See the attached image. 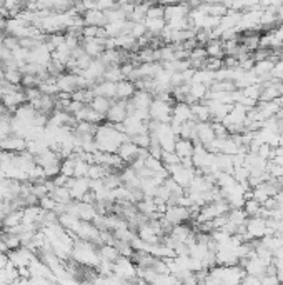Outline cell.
<instances>
[{
  "mask_svg": "<svg viewBox=\"0 0 283 285\" xmlns=\"http://www.w3.org/2000/svg\"><path fill=\"white\" fill-rule=\"evenodd\" d=\"M94 139H95V143H97V147H99V150L105 152V154H117L120 145L130 140L129 135L118 132L114 125H110V124H107V122H103L102 125L97 127Z\"/></svg>",
  "mask_w": 283,
  "mask_h": 285,
  "instance_id": "1",
  "label": "cell"
},
{
  "mask_svg": "<svg viewBox=\"0 0 283 285\" xmlns=\"http://www.w3.org/2000/svg\"><path fill=\"white\" fill-rule=\"evenodd\" d=\"M70 257L75 264L82 265V267H88V268H97L100 264V260H102L100 259V253H99L97 245L92 244V242H83V240L75 242Z\"/></svg>",
  "mask_w": 283,
  "mask_h": 285,
  "instance_id": "2",
  "label": "cell"
},
{
  "mask_svg": "<svg viewBox=\"0 0 283 285\" xmlns=\"http://www.w3.org/2000/svg\"><path fill=\"white\" fill-rule=\"evenodd\" d=\"M114 275L127 284L135 282L138 279V267L129 257H118L114 262Z\"/></svg>",
  "mask_w": 283,
  "mask_h": 285,
  "instance_id": "3",
  "label": "cell"
},
{
  "mask_svg": "<svg viewBox=\"0 0 283 285\" xmlns=\"http://www.w3.org/2000/svg\"><path fill=\"white\" fill-rule=\"evenodd\" d=\"M172 108H173L172 104L164 102V100H158V99H153V102L149 108L150 120L158 122V124H170L172 122Z\"/></svg>",
  "mask_w": 283,
  "mask_h": 285,
  "instance_id": "4",
  "label": "cell"
},
{
  "mask_svg": "<svg viewBox=\"0 0 283 285\" xmlns=\"http://www.w3.org/2000/svg\"><path fill=\"white\" fill-rule=\"evenodd\" d=\"M127 102L129 100H117V102H112L110 108H108L105 120L107 124L110 125H117V124H123L125 119L129 117V112H127Z\"/></svg>",
  "mask_w": 283,
  "mask_h": 285,
  "instance_id": "5",
  "label": "cell"
},
{
  "mask_svg": "<svg viewBox=\"0 0 283 285\" xmlns=\"http://www.w3.org/2000/svg\"><path fill=\"white\" fill-rule=\"evenodd\" d=\"M35 259H37V253L27 247H20V249H17V250L9 252V262L12 264L15 268L29 267L30 262H33Z\"/></svg>",
  "mask_w": 283,
  "mask_h": 285,
  "instance_id": "6",
  "label": "cell"
},
{
  "mask_svg": "<svg viewBox=\"0 0 283 285\" xmlns=\"http://www.w3.org/2000/svg\"><path fill=\"white\" fill-rule=\"evenodd\" d=\"M70 192V197L73 202H80L82 198L90 192V180L85 178H68L67 185H65Z\"/></svg>",
  "mask_w": 283,
  "mask_h": 285,
  "instance_id": "7",
  "label": "cell"
},
{
  "mask_svg": "<svg viewBox=\"0 0 283 285\" xmlns=\"http://www.w3.org/2000/svg\"><path fill=\"white\" fill-rule=\"evenodd\" d=\"M166 172L170 174V178H173L182 189H188L190 182L195 177V169H185L182 163L175 167H170V169H166Z\"/></svg>",
  "mask_w": 283,
  "mask_h": 285,
  "instance_id": "8",
  "label": "cell"
},
{
  "mask_svg": "<svg viewBox=\"0 0 283 285\" xmlns=\"http://www.w3.org/2000/svg\"><path fill=\"white\" fill-rule=\"evenodd\" d=\"M162 218H164L166 224H170L172 227H175V225L185 224V222L188 220L190 212H188V209L173 205V207H168V209H166V212L164 214V217H162Z\"/></svg>",
  "mask_w": 283,
  "mask_h": 285,
  "instance_id": "9",
  "label": "cell"
},
{
  "mask_svg": "<svg viewBox=\"0 0 283 285\" xmlns=\"http://www.w3.org/2000/svg\"><path fill=\"white\" fill-rule=\"evenodd\" d=\"M0 150L9 154H22L27 150V140L17 135H9L3 142H0Z\"/></svg>",
  "mask_w": 283,
  "mask_h": 285,
  "instance_id": "10",
  "label": "cell"
},
{
  "mask_svg": "<svg viewBox=\"0 0 283 285\" xmlns=\"http://www.w3.org/2000/svg\"><path fill=\"white\" fill-rule=\"evenodd\" d=\"M190 14V5L187 3H172V5H165V15L164 20L168 23L177 18H187Z\"/></svg>",
  "mask_w": 283,
  "mask_h": 285,
  "instance_id": "11",
  "label": "cell"
},
{
  "mask_svg": "<svg viewBox=\"0 0 283 285\" xmlns=\"http://www.w3.org/2000/svg\"><path fill=\"white\" fill-rule=\"evenodd\" d=\"M80 45L83 47L85 53H87L90 58H100V55L105 50V45H103V38H82Z\"/></svg>",
  "mask_w": 283,
  "mask_h": 285,
  "instance_id": "12",
  "label": "cell"
},
{
  "mask_svg": "<svg viewBox=\"0 0 283 285\" xmlns=\"http://www.w3.org/2000/svg\"><path fill=\"white\" fill-rule=\"evenodd\" d=\"M90 90L94 92V97H105L108 100L117 99V84H114V82H99Z\"/></svg>",
  "mask_w": 283,
  "mask_h": 285,
  "instance_id": "13",
  "label": "cell"
},
{
  "mask_svg": "<svg viewBox=\"0 0 283 285\" xmlns=\"http://www.w3.org/2000/svg\"><path fill=\"white\" fill-rule=\"evenodd\" d=\"M215 132L212 128V122H197V140L200 145L207 147L215 140Z\"/></svg>",
  "mask_w": 283,
  "mask_h": 285,
  "instance_id": "14",
  "label": "cell"
},
{
  "mask_svg": "<svg viewBox=\"0 0 283 285\" xmlns=\"http://www.w3.org/2000/svg\"><path fill=\"white\" fill-rule=\"evenodd\" d=\"M172 120L178 124H187V122H195L192 114V107L187 104H175L172 108Z\"/></svg>",
  "mask_w": 283,
  "mask_h": 285,
  "instance_id": "15",
  "label": "cell"
},
{
  "mask_svg": "<svg viewBox=\"0 0 283 285\" xmlns=\"http://www.w3.org/2000/svg\"><path fill=\"white\" fill-rule=\"evenodd\" d=\"M82 17H83L85 27H99V29H102V27L107 25L105 14H103V12H100V10H97V9L85 12Z\"/></svg>",
  "mask_w": 283,
  "mask_h": 285,
  "instance_id": "16",
  "label": "cell"
},
{
  "mask_svg": "<svg viewBox=\"0 0 283 285\" xmlns=\"http://www.w3.org/2000/svg\"><path fill=\"white\" fill-rule=\"evenodd\" d=\"M138 152H140V148H138L137 145H135V143H132L129 140V142H125V143H122V145H120L117 155L123 160V162L130 165V163L138 157Z\"/></svg>",
  "mask_w": 283,
  "mask_h": 285,
  "instance_id": "17",
  "label": "cell"
},
{
  "mask_svg": "<svg viewBox=\"0 0 283 285\" xmlns=\"http://www.w3.org/2000/svg\"><path fill=\"white\" fill-rule=\"evenodd\" d=\"M60 162H62L60 155L57 154V152L50 150V148L49 150H45L44 154H40L35 157V165H38L40 169H47V167L55 165V163H60Z\"/></svg>",
  "mask_w": 283,
  "mask_h": 285,
  "instance_id": "18",
  "label": "cell"
},
{
  "mask_svg": "<svg viewBox=\"0 0 283 285\" xmlns=\"http://www.w3.org/2000/svg\"><path fill=\"white\" fill-rule=\"evenodd\" d=\"M199 10L203 15H208V17H220L222 18L223 15H227L228 9L223 5V3H200Z\"/></svg>",
  "mask_w": 283,
  "mask_h": 285,
  "instance_id": "19",
  "label": "cell"
},
{
  "mask_svg": "<svg viewBox=\"0 0 283 285\" xmlns=\"http://www.w3.org/2000/svg\"><path fill=\"white\" fill-rule=\"evenodd\" d=\"M193 150H195V145H193L192 140H185V139H178L175 143V154L180 160L183 159H192L193 157Z\"/></svg>",
  "mask_w": 283,
  "mask_h": 285,
  "instance_id": "20",
  "label": "cell"
},
{
  "mask_svg": "<svg viewBox=\"0 0 283 285\" xmlns=\"http://www.w3.org/2000/svg\"><path fill=\"white\" fill-rule=\"evenodd\" d=\"M135 92H137V87H135L133 82L125 79L117 84V99L118 100H130L132 97L135 95Z\"/></svg>",
  "mask_w": 283,
  "mask_h": 285,
  "instance_id": "21",
  "label": "cell"
},
{
  "mask_svg": "<svg viewBox=\"0 0 283 285\" xmlns=\"http://www.w3.org/2000/svg\"><path fill=\"white\" fill-rule=\"evenodd\" d=\"M57 85H59V90L60 92L73 93L77 90V77L73 75V73L65 72L64 75H60L59 79H57Z\"/></svg>",
  "mask_w": 283,
  "mask_h": 285,
  "instance_id": "22",
  "label": "cell"
},
{
  "mask_svg": "<svg viewBox=\"0 0 283 285\" xmlns=\"http://www.w3.org/2000/svg\"><path fill=\"white\" fill-rule=\"evenodd\" d=\"M143 23H145L147 32H149V35H152V37H158L162 34V30L166 27V22L164 18H145Z\"/></svg>",
  "mask_w": 283,
  "mask_h": 285,
  "instance_id": "23",
  "label": "cell"
},
{
  "mask_svg": "<svg viewBox=\"0 0 283 285\" xmlns=\"http://www.w3.org/2000/svg\"><path fill=\"white\" fill-rule=\"evenodd\" d=\"M192 114L195 122H212V117H210V110H208L207 104H193L192 105Z\"/></svg>",
  "mask_w": 283,
  "mask_h": 285,
  "instance_id": "24",
  "label": "cell"
},
{
  "mask_svg": "<svg viewBox=\"0 0 283 285\" xmlns=\"http://www.w3.org/2000/svg\"><path fill=\"white\" fill-rule=\"evenodd\" d=\"M205 50H207V55L208 57H213V58H222L225 57L223 53V40L220 38V40H210L207 45H205Z\"/></svg>",
  "mask_w": 283,
  "mask_h": 285,
  "instance_id": "25",
  "label": "cell"
},
{
  "mask_svg": "<svg viewBox=\"0 0 283 285\" xmlns=\"http://www.w3.org/2000/svg\"><path fill=\"white\" fill-rule=\"evenodd\" d=\"M114 174L110 169H107V167L103 165H97V163H94V165H90V169H88V175L87 178L88 180H103V178L107 177V175Z\"/></svg>",
  "mask_w": 283,
  "mask_h": 285,
  "instance_id": "26",
  "label": "cell"
},
{
  "mask_svg": "<svg viewBox=\"0 0 283 285\" xmlns=\"http://www.w3.org/2000/svg\"><path fill=\"white\" fill-rule=\"evenodd\" d=\"M112 102H114V100H108V99H105V97H94V99H92V102H90V107L94 108L97 114L105 117L107 112H108V108H110Z\"/></svg>",
  "mask_w": 283,
  "mask_h": 285,
  "instance_id": "27",
  "label": "cell"
},
{
  "mask_svg": "<svg viewBox=\"0 0 283 285\" xmlns=\"http://www.w3.org/2000/svg\"><path fill=\"white\" fill-rule=\"evenodd\" d=\"M99 253H100V259L107 260V262H115V260L120 257V253L117 250L115 245H100L99 247Z\"/></svg>",
  "mask_w": 283,
  "mask_h": 285,
  "instance_id": "28",
  "label": "cell"
},
{
  "mask_svg": "<svg viewBox=\"0 0 283 285\" xmlns=\"http://www.w3.org/2000/svg\"><path fill=\"white\" fill-rule=\"evenodd\" d=\"M92 99H94V92H92L90 89H77V90L72 93L73 102H79L83 105H90Z\"/></svg>",
  "mask_w": 283,
  "mask_h": 285,
  "instance_id": "29",
  "label": "cell"
},
{
  "mask_svg": "<svg viewBox=\"0 0 283 285\" xmlns=\"http://www.w3.org/2000/svg\"><path fill=\"white\" fill-rule=\"evenodd\" d=\"M227 217H228V222L235 224L236 227H240V225H247V220H248V215L243 209H232L230 212L227 214Z\"/></svg>",
  "mask_w": 283,
  "mask_h": 285,
  "instance_id": "30",
  "label": "cell"
},
{
  "mask_svg": "<svg viewBox=\"0 0 283 285\" xmlns=\"http://www.w3.org/2000/svg\"><path fill=\"white\" fill-rule=\"evenodd\" d=\"M103 80L118 84V82L125 80V77H123V73H122V70H120V67H108L105 70V73H103Z\"/></svg>",
  "mask_w": 283,
  "mask_h": 285,
  "instance_id": "31",
  "label": "cell"
},
{
  "mask_svg": "<svg viewBox=\"0 0 283 285\" xmlns=\"http://www.w3.org/2000/svg\"><path fill=\"white\" fill-rule=\"evenodd\" d=\"M60 174L68 178H73V175H75V159H73V155L70 159H65L60 162Z\"/></svg>",
  "mask_w": 283,
  "mask_h": 285,
  "instance_id": "32",
  "label": "cell"
},
{
  "mask_svg": "<svg viewBox=\"0 0 283 285\" xmlns=\"http://www.w3.org/2000/svg\"><path fill=\"white\" fill-rule=\"evenodd\" d=\"M2 240L5 242L7 249H9V252L17 250V249H20V247H22L20 237L15 235V233H2Z\"/></svg>",
  "mask_w": 283,
  "mask_h": 285,
  "instance_id": "33",
  "label": "cell"
},
{
  "mask_svg": "<svg viewBox=\"0 0 283 285\" xmlns=\"http://www.w3.org/2000/svg\"><path fill=\"white\" fill-rule=\"evenodd\" d=\"M73 159H75V175H73V178H85L88 175L90 165L85 160L75 157V155H73Z\"/></svg>",
  "mask_w": 283,
  "mask_h": 285,
  "instance_id": "34",
  "label": "cell"
},
{
  "mask_svg": "<svg viewBox=\"0 0 283 285\" xmlns=\"http://www.w3.org/2000/svg\"><path fill=\"white\" fill-rule=\"evenodd\" d=\"M243 210H245V214L250 217H258L260 210H262V204H258L257 200H253V198H248L245 200V205H243Z\"/></svg>",
  "mask_w": 283,
  "mask_h": 285,
  "instance_id": "35",
  "label": "cell"
},
{
  "mask_svg": "<svg viewBox=\"0 0 283 285\" xmlns=\"http://www.w3.org/2000/svg\"><path fill=\"white\" fill-rule=\"evenodd\" d=\"M3 80L10 85H22V72L20 70H3Z\"/></svg>",
  "mask_w": 283,
  "mask_h": 285,
  "instance_id": "36",
  "label": "cell"
},
{
  "mask_svg": "<svg viewBox=\"0 0 283 285\" xmlns=\"http://www.w3.org/2000/svg\"><path fill=\"white\" fill-rule=\"evenodd\" d=\"M180 162H182V160L177 157L175 152H164V155H162V163H164L165 169L180 165Z\"/></svg>",
  "mask_w": 283,
  "mask_h": 285,
  "instance_id": "37",
  "label": "cell"
},
{
  "mask_svg": "<svg viewBox=\"0 0 283 285\" xmlns=\"http://www.w3.org/2000/svg\"><path fill=\"white\" fill-rule=\"evenodd\" d=\"M132 143H135L138 148H149L152 145V139H150V134H140V135H135V137L130 139Z\"/></svg>",
  "mask_w": 283,
  "mask_h": 285,
  "instance_id": "38",
  "label": "cell"
},
{
  "mask_svg": "<svg viewBox=\"0 0 283 285\" xmlns=\"http://www.w3.org/2000/svg\"><path fill=\"white\" fill-rule=\"evenodd\" d=\"M57 202L53 200L50 195H47V197H42L40 200H38V207H40L44 212H55V209H57Z\"/></svg>",
  "mask_w": 283,
  "mask_h": 285,
  "instance_id": "39",
  "label": "cell"
},
{
  "mask_svg": "<svg viewBox=\"0 0 283 285\" xmlns=\"http://www.w3.org/2000/svg\"><path fill=\"white\" fill-rule=\"evenodd\" d=\"M203 69L208 70V72H218L220 69H223V60L222 58H213L208 57L203 64Z\"/></svg>",
  "mask_w": 283,
  "mask_h": 285,
  "instance_id": "40",
  "label": "cell"
},
{
  "mask_svg": "<svg viewBox=\"0 0 283 285\" xmlns=\"http://www.w3.org/2000/svg\"><path fill=\"white\" fill-rule=\"evenodd\" d=\"M243 95L247 97V99H251V100H260V95H262V85L260 84H255V85H250V87H247L245 90H242Z\"/></svg>",
  "mask_w": 283,
  "mask_h": 285,
  "instance_id": "41",
  "label": "cell"
},
{
  "mask_svg": "<svg viewBox=\"0 0 283 285\" xmlns=\"http://www.w3.org/2000/svg\"><path fill=\"white\" fill-rule=\"evenodd\" d=\"M147 34H149V32H147L145 23H143V22H138V23H135V22H133V27H132L130 32H129V35H132V37H133L135 40H138V38L145 37Z\"/></svg>",
  "mask_w": 283,
  "mask_h": 285,
  "instance_id": "42",
  "label": "cell"
},
{
  "mask_svg": "<svg viewBox=\"0 0 283 285\" xmlns=\"http://www.w3.org/2000/svg\"><path fill=\"white\" fill-rule=\"evenodd\" d=\"M165 15V5H150L149 12H147V18H164Z\"/></svg>",
  "mask_w": 283,
  "mask_h": 285,
  "instance_id": "43",
  "label": "cell"
},
{
  "mask_svg": "<svg viewBox=\"0 0 283 285\" xmlns=\"http://www.w3.org/2000/svg\"><path fill=\"white\" fill-rule=\"evenodd\" d=\"M205 58H208V55H207V50H205V47H197V49L193 50L192 53H190L188 60H190V62H203Z\"/></svg>",
  "mask_w": 283,
  "mask_h": 285,
  "instance_id": "44",
  "label": "cell"
},
{
  "mask_svg": "<svg viewBox=\"0 0 283 285\" xmlns=\"http://www.w3.org/2000/svg\"><path fill=\"white\" fill-rule=\"evenodd\" d=\"M40 79L35 75H22V87L24 89H37Z\"/></svg>",
  "mask_w": 283,
  "mask_h": 285,
  "instance_id": "45",
  "label": "cell"
},
{
  "mask_svg": "<svg viewBox=\"0 0 283 285\" xmlns=\"http://www.w3.org/2000/svg\"><path fill=\"white\" fill-rule=\"evenodd\" d=\"M3 47H5L7 50H15L17 47H20L18 45V38H15V37H12V35H5V38H3V44H2Z\"/></svg>",
  "mask_w": 283,
  "mask_h": 285,
  "instance_id": "46",
  "label": "cell"
},
{
  "mask_svg": "<svg viewBox=\"0 0 283 285\" xmlns=\"http://www.w3.org/2000/svg\"><path fill=\"white\" fill-rule=\"evenodd\" d=\"M147 150H149V155H150V157H153V159H157V160H162L164 150H162V147L158 145V143H153V142H152V145L147 148Z\"/></svg>",
  "mask_w": 283,
  "mask_h": 285,
  "instance_id": "47",
  "label": "cell"
},
{
  "mask_svg": "<svg viewBox=\"0 0 283 285\" xmlns=\"http://www.w3.org/2000/svg\"><path fill=\"white\" fill-rule=\"evenodd\" d=\"M115 7H117V3L108 2V0H100V2H95V9L100 10V12H108V10L115 9Z\"/></svg>",
  "mask_w": 283,
  "mask_h": 285,
  "instance_id": "48",
  "label": "cell"
},
{
  "mask_svg": "<svg viewBox=\"0 0 283 285\" xmlns=\"http://www.w3.org/2000/svg\"><path fill=\"white\" fill-rule=\"evenodd\" d=\"M223 67L225 69H236L238 67V60H236V57H223Z\"/></svg>",
  "mask_w": 283,
  "mask_h": 285,
  "instance_id": "49",
  "label": "cell"
},
{
  "mask_svg": "<svg viewBox=\"0 0 283 285\" xmlns=\"http://www.w3.org/2000/svg\"><path fill=\"white\" fill-rule=\"evenodd\" d=\"M242 285H262V280H260L258 277H253V275H245Z\"/></svg>",
  "mask_w": 283,
  "mask_h": 285,
  "instance_id": "50",
  "label": "cell"
},
{
  "mask_svg": "<svg viewBox=\"0 0 283 285\" xmlns=\"http://www.w3.org/2000/svg\"><path fill=\"white\" fill-rule=\"evenodd\" d=\"M53 185H55V187H65V185H67V182H68V177H65V175H57V177L55 178H53Z\"/></svg>",
  "mask_w": 283,
  "mask_h": 285,
  "instance_id": "51",
  "label": "cell"
},
{
  "mask_svg": "<svg viewBox=\"0 0 283 285\" xmlns=\"http://www.w3.org/2000/svg\"><path fill=\"white\" fill-rule=\"evenodd\" d=\"M275 200H277L278 205H283V187H282L280 190H278V194L275 195Z\"/></svg>",
  "mask_w": 283,
  "mask_h": 285,
  "instance_id": "52",
  "label": "cell"
},
{
  "mask_svg": "<svg viewBox=\"0 0 283 285\" xmlns=\"http://www.w3.org/2000/svg\"><path fill=\"white\" fill-rule=\"evenodd\" d=\"M2 229H3V215L0 214V230H2Z\"/></svg>",
  "mask_w": 283,
  "mask_h": 285,
  "instance_id": "53",
  "label": "cell"
}]
</instances>
